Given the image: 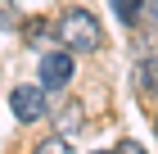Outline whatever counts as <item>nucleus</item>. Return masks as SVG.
<instances>
[{
	"instance_id": "f257e3e1",
	"label": "nucleus",
	"mask_w": 158,
	"mask_h": 154,
	"mask_svg": "<svg viewBox=\"0 0 158 154\" xmlns=\"http://www.w3.org/2000/svg\"><path fill=\"white\" fill-rule=\"evenodd\" d=\"M54 36L63 41L68 55H90V50H99V41H104V27H99V18L90 9H63L59 23H54Z\"/></svg>"
},
{
	"instance_id": "f03ea898",
	"label": "nucleus",
	"mask_w": 158,
	"mask_h": 154,
	"mask_svg": "<svg viewBox=\"0 0 158 154\" xmlns=\"http://www.w3.org/2000/svg\"><path fill=\"white\" fill-rule=\"evenodd\" d=\"M73 82V55L68 50H50L41 59V91H63Z\"/></svg>"
},
{
	"instance_id": "7ed1b4c3",
	"label": "nucleus",
	"mask_w": 158,
	"mask_h": 154,
	"mask_svg": "<svg viewBox=\"0 0 158 154\" xmlns=\"http://www.w3.org/2000/svg\"><path fill=\"white\" fill-rule=\"evenodd\" d=\"M9 109L18 113V122L45 118V91H41V86H14L9 91Z\"/></svg>"
},
{
	"instance_id": "20e7f679",
	"label": "nucleus",
	"mask_w": 158,
	"mask_h": 154,
	"mask_svg": "<svg viewBox=\"0 0 158 154\" xmlns=\"http://www.w3.org/2000/svg\"><path fill=\"white\" fill-rule=\"evenodd\" d=\"M135 86H140V95H154L158 91V55H149V59L135 64Z\"/></svg>"
},
{
	"instance_id": "39448f33",
	"label": "nucleus",
	"mask_w": 158,
	"mask_h": 154,
	"mask_svg": "<svg viewBox=\"0 0 158 154\" xmlns=\"http://www.w3.org/2000/svg\"><path fill=\"white\" fill-rule=\"evenodd\" d=\"M77 127H81V109H77V104H68V109H63V118H59V136L68 141Z\"/></svg>"
},
{
	"instance_id": "423d86ee",
	"label": "nucleus",
	"mask_w": 158,
	"mask_h": 154,
	"mask_svg": "<svg viewBox=\"0 0 158 154\" xmlns=\"http://www.w3.org/2000/svg\"><path fill=\"white\" fill-rule=\"evenodd\" d=\"M109 5L118 9L122 23H135V14H140V5H145V0H109Z\"/></svg>"
},
{
	"instance_id": "0eeeda50",
	"label": "nucleus",
	"mask_w": 158,
	"mask_h": 154,
	"mask_svg": "<svg viewBox=\"0 0 158 154\" xmlns=\"http://www.w3.org/2000/svg\"><path fill=\"white\" fill-rule=\"evenodd\" d=\"M36 154H73V145L63 141V136H50V141H41V145H36Z\"/></svg>"
},
{
	"instance_id": "6e6552de",
	"label": "nucleus",
	"mask_w": 158,
	"mask_h": 154,
	"mask_svg": "<svg viewBox=\"0 0 158 154\" xmlns=\"http://www.w3.org/2000/svg\"><path fill=\"white\" fill-rule=\"evenodd\" d=\"M113 154H145V145H140V141H122Z\"/></svg>"
},
{
	"instance_id": "1a4fd4ad",
	"label": "nucleus",
	"mask_w": 158,
	"mask_h": 154,
	"mask_svg": "<svg viewBox=\"0 0 158 154\" xmlns=\"http://www.w3.org/2000/svg\"><path fill=\"white\" fill-rule=\"evenodd\" d=\"M0 23H14V9H0Z\"/></svg>"
},
{
	"instance_id": "9d476101",
	"label": "nucleus",
	"mask_w": 158,
	"mask_h": 154,
	"mask_svg": "<svg viewBox=\"0 0 158 154\" xmlns=\"http://www.w3.org/2000/svg\"><path fill=\"white\" fill-rule=\"evenodd\" d=\"M145 9H149V14H154V23H158V0H149V5H145Z\"/></svg>"
},
{
	"instance_id": "9b49d317",
	"label": "nucleus",
	"mask_w": 158,
	"mask_h": 154,
	"mask_svg": "<svg viewBox=\"0 0 158 154\" xmlns=\"http://www.w3.org/2000/svg\"><path fill=\"white\" fill-rule=\"evenodd\" d=\"M99 154H104V150H99Z\"/></svg>"
}]
</instances>
